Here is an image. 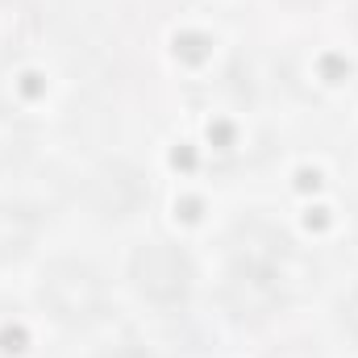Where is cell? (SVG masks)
Segmentation results:
<instances>
[{
    "label": "cell",
    "instance_id": "cell-4",
    "mask_svg": "<svg viewBox=\"0 0 358 358\" xmlns=\"http://www.w3.org/2000/svg\"><path fill=\"white\" fill-rule=\"evenodd\" d=\"M38 238V217L13 204H0V259H17L34 246Z\"/></svg>",
    "mask_w": 358,
    "mask_h": 358
},
{
    "label": "cell",
    "instance_id": "cell-2",
    "mask_svg": "<svg viewBox=\"0 0 358 358\" xmlns=\"http://www.w3.org/2000/svg\"><path fill=\"white\" fill-rule=\"evenodd\" d=\"M134 279H138V287L150 296V300H179L183 292H187V283H192V267H187V259L179 255L176 246H167V242H150V246H142L138 255H134Z\"/></svg>",
    "mask_w": 358,
    "mask_h": 358
},
{
    "label": "cell",
    "instance_id": "cell-1",
    "mask_svg": "<svg viewBox=\"0 0 358 358\" xmlns=\"http://www.w3.org/2000/svg\"><path fill=\"white\" fill-rule=\"evenodd\" d=\"M42 296L46 304L63 317V321H88L100 313V300H104V287L96 279V271L84 263H71V259H59L50 263L42 275Z\"/></svg>",
    "mask_w": 358,
    "mask_h": 358
},
{
    "label": "cell",
    "instance_id": "cell-5",
    "mask_svg": "<svg viewBox=\"0 0 358 358\" xmlns=\"http://www.w3.org/2000/svg\"><path fill=\"white\" fill-rule=\"evenodd\" d=\"M229 300L238 304V313H267L271 304L279 300V287L271 283L263 271L246 267L238 279H234V287H229Z\"/></svg>",
    "mask_w": 358,
    "mask_h": 358
},
{
    "label": "cell",
    "instance_id": "cell-6",
    "mask_svg": "<svg viewBox=\"0 0 358 358\" xmlns=\"http://www.w3.org/2000/svg\"><path fill=\"white\" fill-rule=\"evenodd\" d=\"M104 358H146V355L134 350V346H121V350H113V355H104Z\"/></svg>",
    "mask_w": 358,
    "mask_h": 358
},
{
    "label": "cell",
    "instance_id": "cell-3",
    "mask_svg": "<svg viewBox=\"0 0 358 358\" xmlns=\"http://www.w3.org/2000/svg\"><path fill=\"white\" fill-rule=\"evenodd\" d=\"M84 200L96 217H125L142 200V179L125 163H100L84 179Z\"/></svg>",
    "mask_w": 358,
    "mask_h": 358
}]
</instances>
